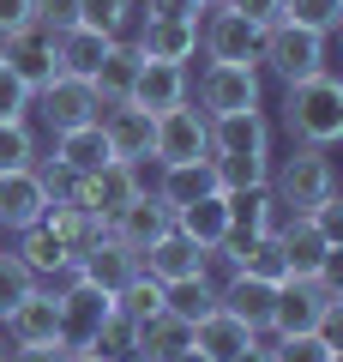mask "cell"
<instances>
[{
  "mask_svg": "<svg viewBox=\"0 0 343 362\" xmlns=\"http://www.w3.org/2000/svg\"><path fill=\"white\" fill-rule=\"evenodd\" d=\"M283 218H295V211H283L271 187H241V194H229V223H235L241 242H253V235H277Z\"/></svg>",
  "mask_w": 343,
  "mask_h": 362,
  "instance_id": "44dd1931",
  "label": "cell"
},
{
  "mask_svg": "<svg viewBox=\"0 0 343 362\" xmlns=\"http://www.w3.org/2000/svg\"><path fill=\"white\" fill-rule=\"evenodd\" d=\"M133 49H139V61H181L187 66L199 54V18H139Z\"/></svg>",
  "mask_w": 343,
  "mask_h": 362,
  "instance_id": "5bb4252c",
  "label": "cell"
},
{
  "mask_svg": "<svg viewBox=\"0 0 343 362\" xmlns=\"http://www.w3.org/2000/svg\"><path fill=\"white\" fill-rule=\"evenodd\" d=\"M0 254H6V230H0Z\"/></svg>",
  "mask_w": 343,
  "mask_h": 362,
  "instance_id": "f5cc1de1",
  "label": "cell"
},
{
  "mask_svg": "<svg viewBox=\"0 0 343 362\" xmlns=\"http://www.w3.org/2000/svg\"><path fill=\"white\" fill-rule=\"evenodd\" d=\"M133 78H139V49H133V42L121 37L109 54H102V66L85 78V85H90V97H97V115H102V109H114V103H127Z\"/></svg>",
  "mask_w": 343,
  "mask_h": 362,
  "instance_id": "603a6c76",
  "label": "cell"
},
{
  "mask_svg": "<svg viewBox=\"0 0 343 362\" xmlns=\"http://www.w3.org/2000/svg\"><path fill=\"white\" fill-rule=\"evenodd\" d=\"M253 338H259L253 326H241L235 314H223V308H211L205 320H193V350H205L211 362H235Z\"/></svg>",
  "mask_w": 343,
  "mask_h": 362,
  "instance_id": "4316f807",
  "label": "cell"
},
{
  "mask_svg": "<svg viewBox=\"0 0 343 362\" xmlns=\"http://www.w3.org/2000/svg\"><path fill=\"white\" fill-rule=\"evenodd\" d=\"M25 25H37V0H0V37H13Z\"/></svg>",
  "mask_w": 343,
  "mask_h": 362,
  "instance_id": "60d3db41",
  "label": "cell"
},
{
  "mask_svg": "<svg viewBox=\"0 0 343 362\" xmlns=\"http://www.w3.org/2000/svg\"><path fill=\"white\" fill-rule=\"evenodd\" d=\"M265 187L277 194V206H283V211H313L325 194H337L331 151H325V145H295L289 157H277V163H271Z\"/></svg>",
  "mask_w": 343,
  "mask_h": 362,
  "instance_id": "3957f363",
  "label": "cell"
},
{
  "mask_svg": "<svg viewBox=\"0 0 343 362\" xmlns=\"http://www.w3.org/2000/svg\"><path fill=\"white\" fill-rule=\"evenodd\" d=\"M145 187H151V181H145V163H121V157H109L102 169L78 175L73 206H78V211H97V218H114V211H121V206H133V199H139Z\"/></svg>",
  "mask_w": 343,
  "mask_h": 362,
  "instance_id": "52a82bcc",
  "label": "cell"
},
{
  "mask_svg": "<svg viewBox=\"0 0 343 362\" xmlns=\"http://www.w3.org/2000/svg\"><path fill=\"white\" fill-rule=\"evenodd\" d=\"M139 266L151 272L157 284H175V278H193V272H205V247H199V242H187V235L169 223V230L139 254Z\"/></svg>",
  "mask_w": 343,
  "mask_h": 362,
  "instance_id": "d6986e66",
  "label": "cell"
},
{
  "mask_svg": "<svg viewBox=\"0 0 343 362\" xmlns=\"http://www.w3.org/2000/svg\"><path fill=\"white\" fill-rule=\"evenodd\" d=\"M30 109L49 121V133H66V127L97 121V97H90V85H85V78H73V73H54L49 85L30 97Z\"/></svg>",
  "mask_w": 343,
  "mask_h": 362,
  "instance_id": "7c38bea8",
  "label": "cell"
},
{
  "mask_svg": "<svg viewBox=\"0 0 343 362\" xmlns=\"http://www.w3.org/2000/svg\"><path fill=\"white\" fill-rule=\"evenodd\" d=\"M163 308L181 314V320H205V314L217 308V278H211V272H193V278L163 284Z\"/></svg>",
  "mask_w": 343,
  "mask_h": 362,
  "instance_id": "4dcf8cb0",
  "label": "cell"
},
{
  "mask_svg": "<svg viewBox=\"0 0 343 362\" xmlns=\"http://www.w3.org/2000/svg\"><path fill=\"white\" fill-rule=\"evenodd\" d=\"M193 6H199V13H211V6H223V0H193Z\"/></svg>",
  "mask_w": 343,
  "mask_h": 362,
  "instance_id": "f907efd6",
  "label": "cell"
},
{
  "mask_svg": "<svg viewBox=\"0 0 343 362\" xmlns=\"http://www.w3.org/2000/svg\"><path fill=\"white\" fill-rule=\"evenodd\" d=\"M169 362H211L205 350H181V356H169Z\"/></svg>",
  "mask_w": 343,
  "mask_h": 362,
  "instance_id": "681fc988",
  "label": "cell"
},
{
  "mask_svg": "<svg viewBox=\"0 0 343 362\" xmlns=\"http://www.w3.org/2000/svg\"><path fill=\"white\" fill-rule=\"evenodd\" d=\"M6 362H66V338H54V344H13Z\"/></svg>",
  "mask_w": 343,
  "mask_h": 362,
  "instance_id": "b9f144b4",
  "label": "cell"
},
{
  "mask_svg": "<svg viewBox=\"0 0 343 362\" xmlns=\"http://www.w3.org/2000/svg\"><path fill=\"white\" fill-rule=\"evenodd\" d=\"M265 30H271V25H253V18L229 13V6H211V13L199 18V49H205V61L259 66V49H265Z\"/></svg>",
  "mask_w": 343,
  "mask_h": 362,
  "instance_id": "8992f818",
  "label": "cell"
},
{
  "mask_svg": "<svg viewBox=\"0 0 343 362\" xmlns=\"http://www.w3.org/2000/svg\"><path fill=\"white\" fill-rule=\"evenodd\" d=\"M66 362H109V356H97L90 344H66Z\"/></svg>",
  "mask_w": 343,
  "mask_h": 362,
  "instance_id": "7dc6e473",
  "label": "cell"
},
{
  "mask_svg": "<svg viewBox=\"0 0 343 362\" xmlns=\"http://www.w3.org/2000/svg\"><path fill=\"white\" fill-rule=\"evenodd\" d=\"M151 194L163 199L169 211H181V206H193V199H205V194H223V187H217L211 157H193V163H163V169H157V187H151Z\"/></svg>",
  "mask_w": 343,
  "mask_h": 362,
  "instance_id": "ffe728a7",
  "label": "cell"
},
{
  "mask_svg": "<svg viewBox=\"0 0 343 362\" xmlns=\"http://www.w3.org/2000/svg\"><path fill=\"white\" fill-rule=\"evenodd\" d=\"M211 169L223 194H241V187H265L271 175V121L259 109L247 115H217L211 121Z\"/></svg>",
  "mask_w": 343,
  "mask_h": 362,
  "instance_id": "6da1fadb",
  "label": "cell"
},
{
  "mask_svg": "<svg viewBox=\"0 0 343 362\" xmlns=\"http://www.w3.org/2000/svg\"><path fill=\"white\" fill-rule=\"evenodd\" d=\"M121 362H157V356H151V350H139V344H133V350H127Z\"/></svg>",
  "mask_w": 343,
  "mask_h": 362,
  "instance_id": "c3c4849f",
  "label": "cell"
},
{
  "mask_svg": "<svg viewBox=\"0 0 343 362\" xmlns=\"http://www.w3.org/2000/svg\"><path fill=\"white\" fill-rule=\"evenodd\" d=\"M187 90H193V78H187V66H181V61H139V78H133L127 103L163 115V109L187 103Z\"/></svg>",
  "mask_w": 343,
  "mask_h": 362,
  "instance_id": "2e32d148",
  "label": "cell"
},
{
  "mask_svg": "<svg viewBox=\"0 0 343 362\" xmlns=\"http://www.w3.org/2000/svg\"><path fill=\"white\" fill-rule=\"evenodd\" d=\"M235 362H271V344H265V332H259V338H253V344H247Z\"/></svg>",
  "mask_w": 343,
  "mask_h": 362,
  "instance_id": "bcb514c9",
  "label": "cell"
},
{
  "mask_svg": "<svg viewBox=\"0 0 343 362\" xmlns=\"http://www.w3.org/2000/svg\"><path fill=\"white\" fill-rule=\"evenodd\" d=\"M139 350H151L157 362L181 356V350H193V320H181V314H151V320H139Z\"/></svg>",
  "mask_w": 343,
  "mask_h": 362,
  "instance_id": "f546056e",
  "label": "cell"
},
{
  "mask_svg": "<svg viewBox=\"0 0 343 362\" xmlns=\"http://www.w3.org/2000/svg\"><path fill=\"white\" fill-rule=\"evenodd\" d=\"M133 13H139V0H78V25L102 30V37H127Z\"/></svg>",
  "mask_w": 343,
  "mask_h": 362,
  "instance_id": "d590c367",
  "label": "cell"
},
{
  "mask_svg": "<svg viewBox=\"0 0 343 362\" xmlns=\"http://www.w3.org/2000/svg\"><path fill=\"white\" fill-rule=\"evenodd\" d=\"M30 284H37V278H30V266L13 254V247H6V254H0V320L18 308V296H25Z\"/></svg>",
  "mask_w": 343,
  "mask_h": 362,
  "instance_id": "74e56055",
  "label": "cell"
},
{
  "mask_svg": "<svg viewBox=\"0 0 343 362\" xmlns=\"http://www.w3.org/2000/svg\"><path fill=\"white\" fill-rule=\"evenodd\" d=\"M175 230L211 254L217 242L235 235V223H229V194H205V199H193V206H181V211H175Z\"/></svg>",
  "mask_w": 343,
  "mask_h": 362,
  "instance_id": "484cf974",
  "label": "cell"
},
{
  "mask_svg": "<svg viewBox=\"0 0 343 362\" xmlns=\"http://www.w3.org/2000/svg\"><path fill=\"white\" fill-rule=\"evenodd\" d=\"M169 223H175V211H169L163 199H157L151 187H145V194L133 199V206H121V211L109 218V235H114V242H127L133 254H145V247H151L157 235L169 230Z\"/></svg>",
  "mask_w": 343,
  "mask_h": 362,
  "instance_id": "e0dca14e",
  "label": "cell"
},
{
  "mask_svg": "<svg viewBox=\"0 0 343 362\" xmlns=\"http://www.w3.org/2000/svg\"><path fill=\"white\" fill-rule=\"evenodd\" d=\"M325 42H331V37H319V30L271 25V30H265V49H259V66H271L283 85L313 78V73H325Z\"/></svg>",
  "mask_w": 343,
  "mask_h": 362,
  "instance_id": "ba28073f",
  "label": "cell"
},
{
  "mask_svg": "<svg viewBox=\"0 0 343 362\" xmlns=\"http://www.w3.org/2000/svg\"><path fill=\"white\" fill-rule=\"evenodd\" d=\"M0 332H6V344H54V338H66L61 332V290L30 284L18 296V308L0 320Z\"/></svg>",
  "mask_w": 343,
  "mask_h": 362,
  "instance_id": "30bf717a",
  "label": "cell"
},
{
  "mask_svg": "<svg viewBox=\"0 0 343 362\" xmlns=\"http://www.w3.org/2000/svg\"><path fill=\"white\" fill-rule=\"evenodd\" d=\"M277 25H301V30H319V37H331V30L343 25V0H283Z\"/></svg>",
  "mask_w": 343,
  "mask_h": 362,
  "instance_id": "836d02e7",
  "label": "cell"
},
{
  "mask_svg": "<svg viewBox=\"0 0 343 362\" xmlns=\"http://www.w3.org/2000/svg\"><path fill=\"white\" fill-rule=\"evenodd\" d=\"M30 163H37L30 121H0V169H30Z\"/></svg>",
  "mask_w": 343,
  "mask_h": 362,
  "instance_id": "8d00e7d4",
  "label": "cell"
},
{
  "mask_svg": "<svg viewBox=\"0 0 343 362\" xmlns=\"http://www.w3.org/2000/svg\"><path fill=\"white\" fill-rule=\"evenodd\" d=\"M271 296H277V284H265V278H253V272H229L223 284H217V308L235 314V320L253 326V332H265V320H271Z\"/></svg>",
  "mask_w": 343,
  "mask_h": 362,
  "instance_id": "ac0fdd59",
  "label": "cell"
},
{
  "mask_svg": "<svg viewBox=\"0 0 343 362\" xmlns=\"http://www.w3.org/2000/svg\"><path fill=\"white\" fill-rule=\"evenodd\" d=\"M0 66L37 97V90L61 73V66H54V30L49 25H25V30H13V37H0Z\"/></svg>",
  "mask_w": 343,
  "mask_h": 362,
  "instance_id": "9c48e42d",
  "label": "cell"
},
{
  "mask_svg": "<svg viewBox=\"0 0 343 362\" xmlns=\"http://www.w3.org/2000/svg\"><path fill=\"white\" fill-rule=\"evenodd\" d=\"M85 344L97 350V356L121 362V356H127L133 344H139V326H133V320H127V314H121V308H109V314H102V320H97V332L85 338Z\"/></svg>",
  "mask_w": 343,
  "mask_h": 362,
  "instance_id": "e575fe53",
  "label": "cell"
},
{
  "mask_svg": "<svg viewBox=\"0 0 343 362\" xmlns=\"http://www.w3.org/2000/svg\"><path fill=\"white\" fill-rule=\"evenodd\" d=\"M102 139H109V157H121V163H145L151 157V139H157V115L151 109H133V103H114L97 115Z\"/></svg>",
  "mask_w": 343,
  "mask_h": 362,
  "instance_id": "4fadbf2b",
  "label": "cell"
},
{
  "mask_svg": "<svg viewBox=\"0 0 343 362\" xmlns=\"http://www.w3.org/2000/svg\"><path fill=\"white\" fill-rule=\"evenodd\" d=\"M42 211H49V194H42V181H37V163L30 169H0V230L18 235Z\"/></svg>",
  "mask_w": 343,
  "mask_h": 362,
  "instance_id": "9a60e30c",
  "label": "cell"
},
{
  "mask_svg": "<svg viewBox=\"0 0 343 362\" xmlns=\"http://www.w3.org/2000/svg\"><path fill=\"white\" fill-rule=\"evenodd\" d=\"M199 109L205 115H247V109H265V90H259V66H235V61H205L199 73Z\"/></svg>",
  "mask_w": 343,
  "mask_h": 362,
  "instance_id": "5b68a950",
  "label": "cell"
},
{
  "mask_svg": "<svg viewBox=\"0 0 343 362\" xmlns=\"http://www.w3.org/2000/svg\"><path fill=\"white\" fill-rule=\"evenodd\" d=\"M139 18H199L193 0H139Z\"/></svg>",
  "mask_w": 343,
  "mask_h": 362,
  "instance_id": "f6af8a7d",
  "label": "cell"
},
{
  "mask_svg": "<svg viewBox=\"0 0 343 362\" xmlns=\"http://www.w3.org/2000/svg\"><path fill=\"white\" fill-rule=\"evenodd\" d=\"M114 308L127 314L133 326H139V320H151V314H163V284H157L151 272L139 266V272H133V278H127V284L114 290Z\"/></svg>",
  "mask_w": 343,
  "mask_h": 362,
  "instance_id": "d6a6232c",
  "label": "cell"
},
{
  "mask_svg": "<svg viewBox=\"0 0 343 362\" xmlns=\"http://www.w3.org/2000/svg\"><path fill=\"white\" fill-rule=\"evenodd\" d=\"M37 25H49V30L78 25V0H37Z\"/></svg>",
  "mask_w": 343,
  "mask_h": 362,
  "instance_id": "ab89813d",
  "label": "cell"
},
{
  "mask_svg": "<svg viewBox=\"0 0 343 362\" xmlns=\"http://www.w3.org/2000/svg\"><path fill=\"white\" fill-rule=\"evenodd\" d=\"M307 218H313L319 230L331 235V242H343V206H337V194H325V199H319L313 211H307Z\"/></svg>",
  "mask_w": 343,
  "mask_h": 362,
  "instance_id": "ee69618b",
  "label": "cell"
},
{
  "mask_svg": "<svg viewBox=\"0 0 343 362\" xmlns=\"http://www.w3.org/2000/svg\"><path fill=\"white\" fill-rule=\"evenodd\" d=\"M283 127L295 145H325V151L343 139V85L331 78V66L283 85Z\"/></svg>",
  "mask_w": 343,
  "mask_h": 362,
  "instance_id": "7a4b0ae2",
  "label": "cell"
},
{
  "mask_svg": "<svg viewBox=\"0 0 343 362\" xmlns=\"http://www.w3.org/2000/svg\"><path fill=\"white\" fill-rule=\"evenodd\" d=\"M133 272H139V254H133L127 242H114V235H102L90 254H78V278H85V284H97L102 296H114Z\"/></svg>",
  "mask_w": 343,
  "mask_h": 362,
  "instance_id": "cb8c5ba5",
  "label": "cell"
},
{
  "mask_svg": "<svg viewBox=\"0 0 343 362\" xmlns=\"http://www.w3.org/2000/svg\"><path fill=\"white\" fill-rule=\"evenodd\" d=\"M114 42L121 37H102V30H90V25H66V30H54V66L73 73V78H90Z\"/></svg>",
  "mask_w": 343,
  "mask_h": 362,
  "instance_id": "d4e9b609",
  "label": "cell"
},
{
  "mask_svg": "<svg viewBox=\"0 0 343 362\" xmlns=\"http://www.w3.org/2000/svg\"><path fill=\"white\" fill-rule=\"evenodd\" d=\"M277 247H283V266H289V278H313V272L337 266V242H331L325 230H319L307 211H295V218H283L277 230Z\"/></svg>",
  "mask_w": 343,
  "mask_h": 362,
  "instance_id": "8fae6325",
  "label": "cell"
},
{
  "mask_svg": "<svg viewBox=\"0 0 343 362\" xmlns=\"http://www.w3.org/2000/svg\"><path fill=\"white\" fill-rule=\"evenodd\" d=\"M42 223H49V230L61 235V247H66L73 259H78V254H90V247H97L102 235H109V218H97V211H78L73 199L49 206V211H42Z\"/></svg>",
  "mask_w": 343,
  "mask_h": 362,
  "instance_id": "83f0119b",
  "label": "cell"
},
{
  "mask_svg": "<svg viewBox=\"0 0 343 362\" xmlns=\"http://www.w3.org/2000/svg\"><path fill=\"white\" fill-rule=\"evenodd\" d=\"M54 163H66L73 175H90V169H102L109 163V139H102V127L97 121H85V127H66V133H54Z\"/></svg>",
  "mask_w": 343,
  "mask_h": 362,
  "instance_id": "f1b7e54d",
  "label": "cell"
},
{
  "mask_svg": "<svg viewBox=\"0 0 343 362\" xmlns=\"http://www.w3.org/2000/svg\"><path fill=\"white\" fill-rule=\"evenodd\" d=\"M0 121H30V90L0 66Z\"/></svg>",
  "mask_w": 343,
  "mask_h": 362,
  "instance_id": "f35d334b",
  "label": "cell"
},
{
  "mask_svg": "<svg viewBox=\"0 0 343 362\" xmlns=\"http://www.w3.org/2000/svg\"><path fill=\"white\" fill-rule=\"evenodd\" d=\"M13 254H18V259H25V266H30V278H37V284H54L61 272H73V266H78V259H73V254H66V247H61V235H54V230H49V223H42V218L30 223V230H18Z\"/></svg>",
  "mask_w": 343,
  "mask_h": 362,
  "instance_id": "7402d4cb",
  "label": "cell"
},
{
  "mask_svg": "<svg viewBox=\"0 0 343 362\" xmlns=\"http://www.w3.org/2000/svg\"><path fill=\"white\" fill-rule=\"evenodd\" d=\"M229 13H241V18H253V25H277V13H283V0H223Z\"/></svg>",
  "mask_w": 343,
  "mask_h": 362,
  "instance_id": "7bdbcfd3",
  "label": "cell"
},
{
  "mask_svg": "<svg viewBox=\"0 0 343 362\" xmlns=\"http://www.w3.org/2000/svg\"><path fill=\"white\" fill-rule=\"evenodd\" d=\"M193 157H211V115L199 103H175L157 115V139H151V163H193Z\"/></svg>",
  "mask_w": 343,
  "mask_h": 362,
  "instance_id": "277c9868",
  "label": "cell"
},
{
  "mask_svg": "<svg viewBox=\"0 0 343 362\" xmlns=\"http://www.w3.org/2000/svg\"><path fill=\"white\" fill-rule=\"evenodd\" d=\"M271 362H343L337 326H325V332H295V338H271Z\"/></svg>",
  "mask_w": 343,
  "mask_h": 362,
  "instance_id": "1f68e13d",
  "label": "cell"
},
{
  "mask_svg": "<svg viewBox=\"0 0 343 362\" xmlns=\"http://www.w3.org/2000/svg\"><path fill=\"white\" fill-rule=\"evenodd\" d=\"M0 362H6V332H0Z\"/></svg>",
  "mask_w": 343,
  "mask_h": 362,
  "instance_id": "816d5d0a",
  "label": "cell"
}]
</instances>
